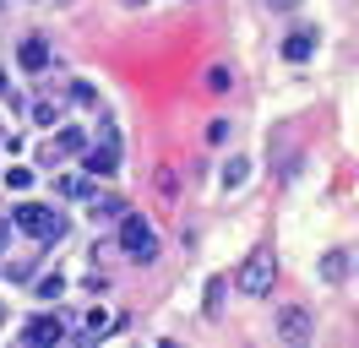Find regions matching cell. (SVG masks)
Returning a JSON list of instances; mask_svg holds the SVG:
<instances>
[{"label": "cell", "instance_id": "obj_1", "mask_svg": "<svg viewBox=\"0 0 359 348\" xmlns=\"http://www.w3.org/2000/svg\"><path fill=\"white\" fill-rule=\"evenodd\" d=\"M66 218L55 213V207H44V201H22L17 207V234L39 239V245H55V239H66Z\"/></svg>", "mask_w": 359, "mask_h": 348}, {"label": "cell", "instance_id": "obj_2", "mask_svg": "<svg viewBox=\"0 0 359 348\" xmlns=\"http://www.w3.org/2000/svg\"><path fill=\"white\" fill-rule=\"evenodd\" d=\"M234 283H240V294H250V300H267L272 283H278V256H272V250L245 256V267L234 272Z\"/></svg>", "mask_w": 359, "mask_h": 348}, {"label": "cell", "instance_id": "obj_3", "mask_svg": "<svg viewBox=\"0 0 359 348\" xmlns=\"http://www.w3.org/2000/svg\"><path fill=\"white\" fill-rule=\"evenodd\" d=\"M120 250L131 261H158V229L147 223V218H120Z\"/></svg>", "mask_w": 359, "mask_h": 348}, {"label": "cell", "instance_id": "obj_4", "mask_svg": "<svg viewBox=\"0 0 359 348\" xmlns=\"http://www.w3.org/2000/svg\"><path fill=\"white\" fill-rule=\"evenodd\" d=\"M82 169L93 174V180H104V174H114L120 169V130H109L104 126V136L93 142L88 152H82Z\"/></svg>", "mask_w": 359, "mask_h": 348}, {"label": "cell", "instance_id": "obj_5", "mask_svg": "<svg viewBox=\"0 0 359 348\" xmlns=\"http://www.w3.org/2000/svg\"><path fill=\"white\" fill-rule=\"evenodd\" d=\"M278 337H283V343H311V310H305V304H283V310H278Z\"/></svg>", "mask_w": 359, "mask_h": 348}, {"label": "cell", "instance_id": "obj_6", "mask_svg": "<svg viewBox=\"0 0 359 348\" xmlns=\"http://www.w3.org/2000/svg\"><path fill=\"white\" fill-rule=\"evenodd\" d=\"M22 343H33V348L66 343V321H60V316H33V321L22 326Z\"/></svg>", "mask_w": 359, "mask_h": 348}, {"label": "cell", "instance_id": "obj_7", "mask_svg": "<svg viewBox=\"0 0 359 348\" xmlns=\"http://www.w3.org/2000/svg\"><path fill=\"white\" fill-rule=\"evenodd\" d=\"M311 49H316V27H294L289 39H283V60H311Z\"/></svg>", "mask_w": 359, "mask_h": 348}, {"label": "cell", "instance_id": "obj_8", "mask_svg": "<svg viewBox=\"0 0 359 348\" xmlns=\"http://www.w3.org/2000/svg\"><path fill=\"white\" fill-rule=\"evenodd\" d=\"M88 213L98 218V223H120V218H126V201L114 191H104V196H88Z\"/></svg>", "mask_w": 359, "mask_h": 348}, {"label": "cell", "instance_id": "obj_9", "mask_svg": "<svg viewBox=\"0 0 359 348\" xmlns=\"http://www.w3.org/2000/svg\"><path fill=\"white\" fill-rule=\"evenodd\" d=\"M109 332H120V316H114V310H88L82 337H88V343H98V337H109Z\"/></svg>", "mask_w": 359, "mask_h": 348}, {"label": "cell", "instance_id": "obj_10", "mask_svg": "<svg viewBox=\"0 0 359 348\" xmlns=\"http://www.w3.org/2000/svg\"><path fill=\"white\" fill-rule=\"evenodd\" d=\"M66 152H88V136L76 126H60V136L49 142V158H66Z\"/></svg>", "mask_w": 359, "mask_h": 348}, {"label": "cell", "instance_id": "obj_11", "mask_svg": "<svg viewBox=\"0 0 359 348\" xmlns=\"http://www.w3.org/2000/svg\"><path fill=\"white\" fill-rule=\"evenodd\" d=\"M17 60H22V71H44V65H49V44L44 39H27L22 49H17Z\"/></svg>", "mask_w": 359, "mask_h": 348}, {"label": "cell", "instance_id": "obj_12", "mask_svg": "<svg viewBox=\"0 0 359 348\" xmlns=\"http://www.w3.org/2000/svg\"><path fill=\"white\" fill-rule=\"evenodd\" d=\"M60 196H71V201H88L93 196V174H60Z\"/></svg>", "mask_w": 359, "mask_h": 348}, {"label": "cell", "instance_id": "obj_13", "mask_svg": "<svg viewBox=\"0 0 359 348\" xmlns=\"http://www.w3.org/2000/svg\"><path fill=\"white\" fill-rule=\"evenodd\" d=\"M316 272H321V283H343V278H348V256H343V250H327Z\"/></svg>", "mask_w": 359, "mask_h": 348}, {"label": "cell", "instance_id": "obj_14", "mask_svg": "<svg viewBox=\"0 0 359 348\" xmlns=\"http://www.w3.org/2000/svg\"><path fill=\"white\" fill-rule=\"evenodd\" d=\"M245 180H250V163H245V158H229V163H224V191H240Z\"/></svg>", "mask_w": 359, "mask_h": 348}, {"label": "cell", "instance_id": "obj_15", "mask_svg": "<svg viewBox=\"0 0 359 348\" xmlns=\"http://www.w3.org/2000/svg\"><path fill=\"white\" fill-rule=\"evenodd\" d=\"M6 185H11V191H27V185H33V169L11 163V169H6Z\"/></svg>", "mask_w": 359, "mask_h": 348}, {"label": "cell", "instance_id": "obj_16", "mask_svg": "<svg viewBox=\"0 0 359 348\" xmlns=\"http://www.w3.org/2000/svg\"><path fill=\"white\" fill-rule=\"evenodd\" d=\"M218 310H224V278L207 283V316H218Z\"/></svg>", "mask_w": 359, "mask_h": 348}, {"label": "cell", "instance_id": "obj_17", "mask_svg": "<svg viewBox=\"0 0 359 348\" xmlns=\"http://www.w3.org/2000/svg\"><path fill=\"white\" fill-rule=\"evenodd\" d=\"M39 294H44V300H55V294H66V278H60V272H49V278H39Z\"/></svg>", "mask_w": 359, "mask_h": 348}, {"label": "cell", "instance_id": "obj_18", "mask_svg": "<svg viewBox=\"0 0 359 348\" xmlns=\"http://www.w3.org/2000/svg\"><path fill=\"white\" fill-rule=\"evenodd\" d=\"M0 272H6V278H11V283H27V278H33V267H27V261H6Z\"/></svg>", "mask_w": 359, "mask_h": 348}, {"label": "cell", "instance_id": "obj_19", "mask_svg": "<svg viewBox=\"0 0 359 348\" xmlns=\"http://www.w3.org/2000/svg\"><path fill=\"white\" fill-rule=\"evenodd\" d=\"M207 87H212V93H229V65H212V71H207Z\"/></svg>", "mask_w": 359, "mask_h": 348}, {"label": "cell", "instance_id": "obj_20", "mask_svg": "<svg viewBox=\"0 0 359 348\" xmlns=\"http://www.w3.org/2000/svg\"><path fill=\"white\" fill-rule=\"evenodd\" d=\"M11 229H17V218H0V267H6V250H11Z\"/></svg>", "mask_w": 359, "mask_h": 348}, {"label": "cell", "instance_id": "obj_21", "mask_svg": "<svg viewBox=\"0 0 359 348\" xmlns=\"http://www.w3.org/2000/svg\"><path fill=\"white\" fill-rule=\"evenodd\" d=\"M71 104H98V98H93L88 82H71Z\"/></svg>", "mask_w": 359, "mask_h": 348}, {"label": "cell", "instance_id": "obj_22", "mask_svg": "<svg viewBox=\"0 0 359 348\" xmlns=\"http://www.w3.org/2000/svg\"><path fill=\"white\" fill-rule=\"evenodd\" d=\"M0 93H6V71H0Z\"/></svg>", "mask_w": 359, "mask_h": 348}]
</instances>
